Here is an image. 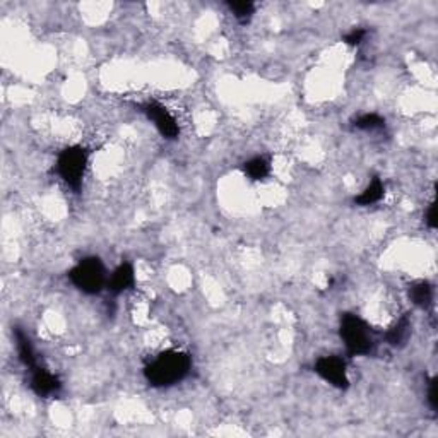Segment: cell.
Returning a JSON list of instances; mask_svg holds the SVG:
<instances>
[{
    "label": "cell",
    "instance_id": "1",
    "mask_svg": "<svg viewBox=\"0 0 438 438\" xmlns=\"http://www.w3.org/2000/svg\"><path fill=\"white\" fill-rule=\"evenodd\" d=\"M192 368V360L187 353L178 350H168L158 354L149 365H146L144 377L153 387H170L182 382Z\"/></svg>",
    "mask_w": 438,
    "mask_h": 438
},
{
    "label": "cell",
    "instance_id": "2",
    "mask_svg": "<svg viewBox=\"0 0 438 438\" xmlns=\"http://www.w3.org/2000/svg\"><path fill=\"white\" fill-rule=\"evenodd\" d=\"M341 341L351 356H366L377 346V334L360 315L343 314L339 322Z\"/></svg>",
    "mask_w": 438,
    "mask_h": 438
},
{
    "label": "cell",
    "instance_id": "3",
    "mask_svg": "<svg viewBox=\"0 0 438 438\" xmlns=\"http://www.w3.org/2000/svg\"><path fill=\"white\" fill-rule=\"evenodd\" d=\"M69 279L84 294H98L108 285L106 269L98 257H86L79 260L70 269Z\"/></svg>",
    "mask_w": 438,
    "mask_h": 438
},
{
    "label": "cell",
    "instance_id": "4",
    "mask_svg": "<svg viewBox=\"0 0 438 438\" xmlns=\"http://www.w3.org/2000/svg\"><path fill=\"white\" fill-rule=\"evenodd\" d=\"M89 163V151L82 146H69L57 158V173L70 189L79 190Z\"/></svg>",
    "mask_w": 438,
    "mask_h": 438
},
{
    "label": "cell",
    "instance_id": "5",
    "mask_svg": "<svg viewBox=\"0 0 438 438\" xmlns=\"http://www.w3.org/2000/svg\"><path fill=\"white\" fill-rule=\"evenodd\" d=\"M314 372L321 377L324 382H327L329 385L336 387V389H347L350 385V379H347V370L344 360H341L339 356H322L315 361Z\"/></svg>",
    "mask_w": 438,
    "mask_h": 438
},
{
    "label": "cell",
    "instance_id": "6",
    "mask_svg": "<svg viewBox=\"0 0 438 438\" xmlns=\"http://www.w3.org/2000/svg\"><path fill=\"white\" fill-rule=\"evenodd\" d=\"M142 111L164 139H177L180 135V125H178L175 115L166 106L158 102H147L142 106Z\"/></svg>",
    "mask_w": 438,
    "mask_h": 438
},
{
    "label": "cell",
    "instance_id": "7",
    "mask_svg": "<svg viewBox=\"0 0 438 438\" xmlns=\"http://www.w3.org/2000/svg\"><path fill=\"white\" fill-rule=\"evenodd\" d=\"M31 390L37 394L38 397H52L59 394V390L62 389V383L57 379V375H53L50 370H46L45 366H37L35 370H31V380H30Z\"/></svg>",
    "mask_w": 438,
    "mask_h": 438
},
{
    "label": "cell",
    "instance_id": "8",
    "mask_svg": "<svg viewBox=\"0 0 438 438\" xmlns=\"http://www.w3.org/2000/svg\"><path fill=\"white\" fill-rule=\"evenodd\" d=\"M134 285H135L134 267H132V264H128V262H124V264H120L117 269H115L106 286H108L110 293L122 294L128 292V289H131Z\"/></svg>",
    "mask_w": 438,
    "mask_h": 438
},
{
    "label": "cell",
    "instance_id": "9",
    "mask_svg": "<svg viewBox=\"0 0 438 438\" xmlns=\"http://www.w3.org/2000/svg\"><path fill=\"white\" fill-rule=\"evenodd\" d=\"M14 337H16V347H17V354H19L21 363L26 366V368H30V372L37 368V366H39L37 351H35L30 336H28L23 329L16 327L14 329Z\"/></svg>",
    "mask_w": 438,
    "mask_h": 438
},
{
    "label": "cell",
    "instance_id": "10",
    "mask_svg": "<svg viewBox=\"0 0 438 438\" xmlns=\"http://www.w3.org/2000/svg\"><path fill=\"white\" fill-rule=\"evenodd\" d=\"M383 196H385V185H383V182L379 177H375L361 190V193L354 199V202L361 207L373 206V204L380 202L383 199Z\"/></svg>",
    "mask_w": 438,
    "mask_h": 438
},
{
    "label": "cell",
    "instance_id": "11",
    "mask_svg": "<svg viewBox=\"0 0 438 438\" xmlns=\"http://www.w3.org/2000/svg\"><path fill=\"white\" fill-rule=\"evenodd\" d=\"M409 336H411V321L404 315L389 329V332L385 334V341L390 346L399 347L409 339Z\"/></svg>",
    "mask_w": 438,
    "mask_h": 438
},
{
    "label": "cell",
    "instance_id": "12",
    "mask_svg": "<svg viewBox=\"0 0 438 438\" xmlns=\"http://www.w3.org/2000/svg\"><path fill=\"white\" fill-rule=\"evenodd\" d=\"M243 171H245V175L250 180H264L271 173V163L262 156L252 158V160H249L243 164Z\"/></svg>",
    "mask_w": 438,
    "mask_h": 438
},
{
    "label": "cell",
    "instance_id": "13",
    "mask_svg": "<svg viewBox=\"0 0 438 438\" xmlns=\"http://www.w3.org/2000/svg\"><path fill=\"white\" fill-rule=\"evenodd\" d=\"M409 296H411L412 303L419 308H428L432 305L433 300V288L430 283L419 281L416 285H412V288L409 289Z\"/></svg>",
    "mask_w": 438,
    "mask_h": 438
},
{
    "label": "cell",
    "instance_id": "14",
    "mask_svg": "<svg viewBox=\"0 0 438 438\" xmlns=\"http://www.w3.org/2000/svg\"><path fill=\"white\" fill-rule=\"evenodd\" d=\"M228 9L231 10L238 23L247 24L256 14V3L250 0H236V2H228Z\"/></svg>",
    "mask_w": 438,
    "mask_h": 438
},
{
    "label": "cell",
    "instance_id": "15",
    "mask_svg": "<svg viewBox=\"0 0 438 438\" xmlns=\"http://www.w3.org/2000/svg\"><path fill=\"white\" fill-rule=\"evenodd\" d=\"M383 127H385V118L380 117L379 113L360 115V117L354 120V128H358V131L373 132V131H380V128Z\"/></svg>",
    "mask_w": 438,
    "mask_h": 438
},
{
    "label": "cell",
    "instance_id": "16",
    "mask_svg": "<svg viewBox=\"0 0 438 438\" xmlns=\"http://www.w3.org/2000/svg\"><path fill=\"white\" fill-rule=\"evenodd\" d=\"M365 37H366V30H363V28H354V30H351L350 33L344 37V43L350 46H358L363 43Z\"/></svg>",
    "mask_w": 438,
    "mask_h": 438
},
{
    "label": "cell",
    "instance_id": "17",
    "mask_svg": "<svg viewBox=\"0 0 438 438\" xmlns=\"http://www.w3.org/2000/svg\"><path fill=\"white\" fill-rule=\"evenodd\" d=\"M428 402H430V408H432L433 411H437V408H438V383H437V379L430 380Z\"/></svg>",
    "mask_w": 438,
    "mask_h": 438
},
{
    "label": "cell",
    "instance_id": "18",
    "mask_svg": "<svg viewBox=\"0 0 438 438\" xmlns=\"http://www.w3.org/2000/svg\"><path fill=\"white\" fill-rule=\"evenodd\" d=\"M426 219V225H428V228H432V229H435L437 228V204L435 202H432L430 204V207H428V211H426V216H425Z\"/></svg>",
    "mask_w": 438,
    "mask_h": 438
}]
</instances>
